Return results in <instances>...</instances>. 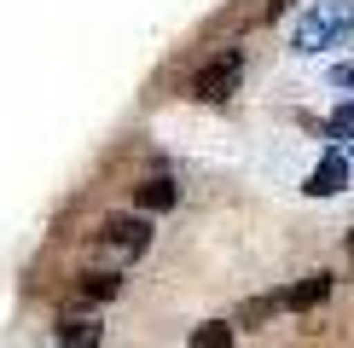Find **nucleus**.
I'll use <instances>...</instances> for the list:
<instances>
[{
    "label": "nucleus",
    "instance_id": "nucleus-8",
    "mask_svg": "<svg viewBox=\"0 0 354 348\" xmlns=\"http://www.w3.org/2000/svg\"><path fill=\"white\" fill-rule=\"evenodd\" d=\"M192 348H232V325L227 319H203V325L192 331Z\"/></svg>",
    "mask_w": 354,
    "mask_h": 348
},
{
    "label": "nucleus",
    "instance_id": "nucleus-1",
    "mask_svg": "<svg viewBox=\"0 0 354 348\" xmlns=\"http://www.w3.org/2000/svg\"><path fill=\"white\" fill-rule=\"evenodd\" d=\"M348 29H354V0H319L297 23V52H326L337 41H348Z\"/></svg>",
    "mask_w": 354,
    "mask_h": 348
},
{
    "label": "nucleus",
    "instance_id": "nucleus-7",
    "mask_svg": "<svg viewBox=\"0 0 354 348\" xmlns=\"http://www.w3.org/2000/svg\"><path fill=\"white\" fill-rule=\"evenodd\" d=\"M140 209H174V180L169 174H151L140 186Z\"/></svg>",
    "mask_w": 354,
    "mask_h": 348
},
{
    "label": "nucleus",
    "instance_id": "nucleus-6",
    "mask_svg": "<svg viewBox=\"0 0 354 348\" xmlns=\"http://www.w3.org/2000/svg\"><path fill=\"white\" fill-rule=\"evenodd\" d=\"M331 296V273H308V279L297 284V290H285V308H314V302H326Z\"/></svg>",
    "mask_w": 354,
    "mask_h": 348
},
{
    "label": "nucleus",
    "instance_id": "nucleus-9",
    "mask_svg": "<svg viewBox=\"0 0 354 348\" xmlns=\"http://www.w3.org/2000/svg\"><path fill=\"white\" fill-rule=\"evenodd\" d=\"M82 296H93V302H111L116 290H122V279H116V273H82Z\"/></svg>",
    "mask_w": 354,
    "mask_h": 348
},
{
    "label": "nucleus",
    "instance_id": "nucleus-11",
    "mask_svg": "<svg viewBox=\"0 0 354 348\" xmlns=\"http://www.w3.org/2000/svg\"><path fill=\"white\" fill-rule=\"evenodd\" d=\"M268 12H273V18H279V12H285V0H273V6H268Z\"/></svg>",
    "mask_w": 354,
    "mask_h": 348
},
{
    "label": "nucleus",
    "instance_id": "nucleus-2",
    "mask_svg": "<svg viewBox=\"0 0 354 348\" xmlns=\"http://www.w3.org/2000/svg\"><path fill=\"white\" fill-rule=\"evenodd\" d=\"M239 76H244V58H239V52H221L215 64H203L198 76H192V99H203V105H221V99L239 93Z\"/></svg>",
    "mask_w": 354,
    "mask_h": 348
},
{
    "label": "nucleus",
    "instance_id": "nucleus-12",
    "mask_svg": "<svg viewBox=\"0 0 354 348\" xmlns=\"http://www.w3.org/2000/svg\"><path fill=\"white\" fill-rule=\"evenodd\" d=\"M348 244H354V238H348Z\"/></svg>",
    "mask_w": 354,
    "mask_h": 348
},
{
    "label": "nucleus",
    "instance_id": "nucleus-3",
    "mask_svg": "<svg viewBox=\"0 0 354 348\" xmlns=\"http://www.w3.org/2000/svg\"><path fill=\"white\" fill-rule=\"evenodd\" d=\"M105 244H116L122 255H140L145 244H151V221H140V215H111L105 221Z\"/></svg>",
    "mask_w": 354,
    "mask_h": 348
},
{
    "label": "nucleus",
    "instance_id": "nucleus-10",
    "mask_svg": "<svg viewBox=\"0 0 354 348\" xmlns=\"http://www.w3.org/2000/svg\"><path fill=\"white\" fill-rule=\"evenodd\" d=\"M343 134H354V99H348V105L331 116V139H343Z\"/></svg>",
    "mask_w": 354,
    "mask_h": 348
},
{
    "label": "nucleus",
    "instance_id": "nucleus-5",
    "mask_svg": "<svg viewBox=\"0 0 354 348\" xmlns=\"http://www.w3.org/2000/svg\"><path fill=\"white\" fill-rule=\"evenodd\" d=\"M343 186H348V157H337V151L308 174V192H314V197H337Z\"/></svg>",
    "mask_w": 354,
    "mask_h": 348
},
{
    "label": "nucleus",
    "instance_id": "nucleus-4",
    "mask_svg": "<svg viewBox=\"0 0 354 348\" xmlns=\"http://www.w3.org/2000/svg\"><path fill=\"white\" fill-rule=\"evenodd\" d=\"M99 337H105V325H99L93 313H70V319H58V348H99Z\"/></svg>",
    "mask_w": 354,
    "mask_h": 348
}]
</instances>
